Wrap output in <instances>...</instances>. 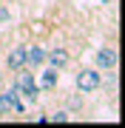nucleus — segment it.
<instances>
[{
  "mask_svg": "<svg viewBox=\"0 0 125 128\" xmlns=\"http://www.w3.org/2000/svg\"><path fill=\"white\" fill-rule=\"evenodd\" d=\"M57 82H60V71H57V68H51V66H48V68L40 71V80H37L40 91H54Z\"/></svg>",
  "mask_w": 125,
  "mask_h": 128,
  "instance_id": "6e6552de",
  "label": "nucleus"
},
{
  "mask_svg": "<svg viewBox=\"0 0 125 128\" xmlns=\"http://www.w3.org/2000/svg\"><path fill=\"white\" fill-rule=\"evenodd\" d=\"M6 68H9V71L26 68V46H23V43H20V46H11V51L6 54Z\"/></svg>",
  "mask_w": 125,
  "mask_h": 128,
  "instance_id": "39448f33",
  "label": "nucleus"
},
{
  "mask_svg": "<svg viewBox=\"0 0 125 128\" xmlns=\"http://www.w3.org/2000/svg\"><path fill=\"white\" fill-rule=\"evenodd\" d=\"M94 63H97L100 71H117L120 54H117V48H111V46H102V48H97V54H94Z\"/></svg>",
  "mask_w": 125,
  "mask_h": 128,
  "instance_id": "20e7f679",
  "label": "nucleus"
},
{
  "mask_svg": "<svg viewBox=\"0 0 125 128\" xmlns=\"http://www.w3.org/2000/svg\"><path fill=\"white\" fill-rule=\"evenodd\" d=\"M68 120H71V111H54V114H51L48 117V122H68Z\"/></svg>",
  "mask_w": 125,
  "mask_h": 128,
  "instance_id": "1a4fd4ad",
  "label": "nucleus"
},
{
  "mask_svg": "<svg viewBox=\"0 0 125 128\" xmlns=\"http://www.w3.org/2000/svg\"><path fill=\"white\" fill-rule=\"evenodd\" d=\"M74 82H77L80 94H94L102 88V74H100V68H80L74 74Z\"/></svg>",
  "mask_w": 125,
  "mask_h": 128,
  "instance_id": "f03ea898",
  "label": "nucleus"
},
{
  "mask_svg": "<svg viewBox=\"0 0 125 128\" xmlns=\"http://www.w3.org/2000/svg\"><path fill=\"white\" fill-rule=\"evenodd\" d=\"M3 80H6V71H3V68H0V86H3Z\"/></svg>",
  "mask_w": 125,
  "mask_h": 128,
  "instance_id": "9b49d317",
  "label": "nucleus"
},
{
  "mask_svg": "<svg viewBox=\"0 0 125 128\" xmlns=\"http://www.w3.org/2000/svg\"><path fill=\"white\" fill-rule=\"evenodd\" d=\"M46 63L51 68H57V71H65L68 63H71V54L65 48H51V51H46Z\"/></svg>",
  "mask_w": 125,
  "mask_h": 128,
  "instance_id": "423d86ee",
  "label": "nucleus"
},
{
  "mask_svg": "<svg viewBox=\"0 0 125 128\" xmlns=\"http://www.w3.org/2000/svg\"><path fill=\"white\" fill-rule=\"evenodd\" d=\"M9 111H14V114H26V105L20 102V91H17V86H11L9 88H0V117H6Z\"/></svg>",
  "mask_w": 125,
  "mask_h": 128,
  "instance_id": "7ed1b4c3",
  "label": "nucleus"
},
{
  "mask_svg": "<svg viewBox=\"0 0 125 128\" xmlns=\"http://www.w3.org/2000/svg\"><path fill=\"white\" fill-rule=\"evenodd\" d=\"M83 108V100H80V97H71V111H80Z\"/></svg>",
  "mask_w": 125,
  "mask_h": 128,
  "instance_id": "9d476101",
  "label": "nucleus"
},
{
  "mask_svg": "<svg viewBox=\"0 0 125 128\" xmlns=\"http://www.w3.org/2000/svg\"><path fill=\"white\" fill-rule=\"evenodd\" d=\"M102 3H114V0H102Z\"/></svg>",
  "mask_w": 125,
  "mask_h": 128,
  "instance_id": "f8f14e48",
  "label": "nucleus"
},
{
  "mask_svg": "<svg viewBox=\"0 0 125 128\" xmlns=\"http://www.w3.org/2000/svg\"><path fill=\"white\" fill-rule=\"evenodd\" d=\"M46 66V48L43 46H26V68H43Z\"/></svg>",
  "mask_w": 125,
  "mask_h": 128,
  "instance_id": "0eeeda50",
  "label": "nucleus"
},
{
  "mask_svg": "<svg viewBox=\"0 0 125 128\" xmlns=\"http://www.w3.org/2000/svg\"><path fill=\"white\" fill-rule=\"evenodd\" d=\"M14 74H17V77H14V86H17L20 97H26L28 102H37L40 86H37V80H34V71L31 68H20V71H14Z\"/></svg>",
  "mask_w": 125,
  "mask_h": 128,
  "instance_id": "f257e3e1",
  "label": "nucleus"
}]
</instances>
